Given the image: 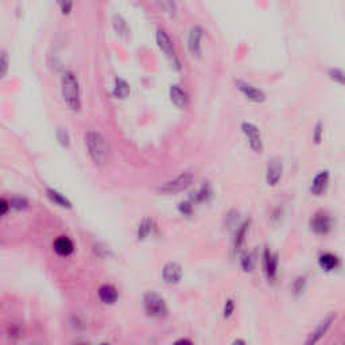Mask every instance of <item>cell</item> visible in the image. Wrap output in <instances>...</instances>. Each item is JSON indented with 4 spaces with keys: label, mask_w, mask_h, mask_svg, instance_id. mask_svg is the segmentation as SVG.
I'll list each match as a JSON object with an SVG mask.
<instances>
[{
    "label": "cell",
    "mask_w": 345,
    "mask_h": 345,
    "mask_svg": "<svg viewBox=\"0 0 345 345\" xmlns=\"http://www.w3.org/2000/svg\"><path fill=\"white\" fill-rule=\"evenodd\" d=\"M46 194H48V197L50 199V201L56 204V205H58V207L66 208V209H70V208H72V203L68 200V197H65L64 194L60 193L58 190L49 188V189H46Z\"/></svg>",
    "instance_id": "ffe728a7"
},
{
    "label": "cell",
    "mask_w": 345,
    "mask_h": 345,
    "mask_svg": "<svg viewBox=\"0 0 345 345\" xmlns=\"http://www.w3.org/2000/svg\"><path fill=\"white\" fill-rule=\"evenodd\" d=\"M236 88L247 100H250L252 103H263L266 100V93L260 88H256L250 82L239 80L236 81Z\"/></svg>",
    "instance_id": "ba28073f"
},
{
    "label": "cell",
    "mask_w": 345,
    "mask_h": 345,
    "mask_svg": "<svg viewBox=\"0 0 345 345\" xmlns=\"http://www.w3.org/2000/svg\"><path fill=\"white\" fill-rule=\"evenodd\" d=\"M250 220L243 221L242 224H239V227L236 228L235 239H233V247H235V250L236 251L240 250L243 244H244V242H246V235L248 228H250Z\"/></svg>",
    "instance_id": "d6986e66"
},
{
    "label": "cell",
    "mask_w": 345,
    "mask_h": 345,
    "mask_svg": "<svg viewBox=\"0 0 345 345\" xmlns=\"http://www.w3.org/2000/svg\"><path fill=\"white\" fill-rule=\"evenodd\" d=\"M193 182V174L190 171L181 172L180 176H177L176 178H172L171 181H167L166 184L159 188L160 193L164 194H171V193H180V192H184L192 185Z\"/></svg>",
    "instance_id": "5b68a950"
},
{
    "label": "cell",
    "mask_w": 345,
    "mask_h": 345,
    "mask_svg": "<svg viewBox=\"0 0 345 345\" xmlns=\"http://www.w3.org/2000/svg\"><path fill=\"white\" fill-rule=\"evenodd\" d=\"M155 39L156 45H158V48L160 49V52L163 53L164 56H166V58L171 62V65L176 69H180V68H181V62H180V58H178L177 53H176L174 42H172V39L170 38V35H168L164 30L159 29V30H156Z\"/></svg>",
    "instance_id": "277c9868"
},
{
    "label": "cell",
    "mask_w": 345,
    "mask_h": 345,
    "mask_svg": "<svg viewBox=\"0 0 345 345\" xmlns=\"http://www.w3.org/2000/svg\"><path fill=\"white\" fill-rule=\"evenodd\" d=\"M334 319H336V313H330V314L326 315V317L317 325V328H315L314 332L311 333L310 337L307 338L306 344H314V342L319 341V338L322 336H325V333L328 332V329L332 326V323L334 322Z\"/></svg>",
    "instance_id": "5bb4252c"
},
{
    "label": "cell",
    "mask_w": 345,
    "mask_h": 345,
    "mask_svg": "<svg viewBox=\"0 0 345 345\" xmlns=\"http://www.w3.org/2000/svg\"><path fill=\"white\" fill-rule=\"evenodd\" d=\"M53 247H54V251L57 252V255H60L62 258H68L74 252L73 242L66 236L57 237Z\"/></svg>",
    "instance_id": "2e32d148"
},
{
    "label": "cell",
    "mask_w": 345,
    "mask_h": 345,
    "mask_svg": "<svg viewBox=\"0 0 345 345\" xmlns=\"http://www.w3.org/2000/svg\"><path fill=\"white\" fill-rule=\"evenodd\" d=\"M57 5L60 7V11L62 15H70L73 13L74 2L73 0H57Z\"/></svg>",
    "instance_id": "f546056e"
},
{
    "label": "cell",
    "mask_w": 345,
    "mask_h": 345,
    "mask_svg": "<svg viewBox=\"0 0 345 345\" xmlns=\"http://www.w3.org/2000/svg\"><path fill=\"white\" fill-rule=\"evenodd\" d=\"M233 344H246V341H243V340H235V341H233Z\"/></svg>",
    "instance_id": "8d00e7d4"
},
{
    "label": "cell",
    "mask_w": 345,
    "mask_h": 345,
    "mask_svg": "<svg viewBox=\"0 0 345 345\" xmlns=\"http://www.w3.org/2000/svg\"><path fill=\"white\" fill-rule=\"evenodd\" d=\"M97 294H99L100 301L103 302L104 305H115L117 298H119V293H117L116 287L112 285L100 286Z\"/></svg>",
    "instance_id": "ac0fdd59"
},
{
    "label": "cell",
    "mask_w": 345,
    "mask_h": 345,
    "mask_svg": "<svg viewBox=\"0 0 345 345\" xmlns=\"http://www.w3.org/2000/svg\"><path fill=\"white\" fill-rule=\"evenodd\" d=\"M178 211L180 213L184 216H190L193 213V203L190 201H185V203H181L178 205Z\"/></svg>",
    "instance_id": "836d02e7"
},
{
    "label": "cell",
    "mask_w": 345,
    "mask_h": 345,
    "mask_svg": "<svg viewBox=\"0 0 345 345\" xmlns=\"http://www.w3.org/2000/svg\"><path fill=\"white\" fill-rule=\"evenodd\" d=\"M329 171L328 170H321L319 172L315 174V177L313 178L310 185V193L315 197H319L325 193V190L328 188L329 184Z\"/></svg>",
    "instance_id": "4fadbf2b"
},
{
    "label": "cell",
    "mask_w": 345,
    "mask_h": 345,
    "mask_svg": "<svg viewBox=\"0 0 345 345\" xmlns=\"http://www.w3.org/2000/svg\"><path fill=\"white\" fill-rule=\"evenodd\" d=\"M306 287V278L305 276H298L293 282V290L295 294H301Z\"/></svg>",
    "instance_id": "4dcf8cb0"
},
{
    "label": "cell",
    "mask_w": 345,
    "mask_h": 345,
    "mask_svg": "<svg viewBox=\"0 0 345 345\" xmlns=\"http://www.w3.org/2000/svg\"><path fill=\"white\" fill-rule=\"evenodd\" d=\"M168 95H170V100L171 103L176 105L180 109H184V108L188 107V103H189V99H188V95L186 92L182 89L181 86L174 84V85L170 86V91H168Z\"/></svg>",
    "instance_id": "9a60e30c"
},
{
    "label": "cell",
    "mask_w": 345,
    "mask_h": 345,
    "mask_svg": "<svg viewBox=\"0 0 345 345\" xmlns=\"http://www.w3.org/2000/svg\"><path fill=\"white\" fill-rule=\"evenodd\" d=\"M112 95L116 99H125L129 95V85L128 82L123 80V78L116 77L115 80V85H113Z\"/></svg>",
    "instance_id": "d4e9b609"
},
{
    "label": "cell",
    "mask_w": 345,
    "mask_h": 345,
    "mask_svg": "<svg viewBox=\"0 0 345 345\" xmlns=\"http://www.w3.org/2000/svg\"><path fill=\"white\" fill-rule=\"evenodd\" d=\"M143 306L144 310L152 318H164L167 315V305L160 295H158L154 291L144 294L143 298Z\"/></svg>",
    "instance_id": "3957f363"
},
{
    "label": "cell",
    "mask_w": 345,
    "mask_h": 345,
    "mask_svg": "<svg viewBox=\"0 0 345 345\" xmlns=\"http://www.w3.org/2000/svg\"><path fill=\"white\" fill-rule=\"evenodd\" d=\"M255 263H256V260H255V256L252 252H247L240 259V266H242L243 271L246 272L252 271L255 268Z\"/></svg>",
    "instance_id": "484cf974"
},
{
    "label": "cell",
    "mask_w": 345,
    "mask_h": 345,
    "mask_svg": "<svg viewBox=\"0 0 345 345\" xmlns=\"http://www.w3.org/2000/svg\"><path fill=\"white\" fill-rule=\"evenodd\" d=\"M156 7L168 17H176L178 13V6L176 0H154Z\"/></svg>",
    "instance_id": "cb8c5ba5"
},
{
    "label": "cell",
    "mask_w": 345,
    "mask_h": 345,
    "mask_svg": "<svg viewBox=\"0 0 345 345\" xmlns=\"http://www.w3.org/2000/svg\"><path fill=\"white\" fill-rule=\"evenodd\" d=\"M155 228V224H154V220L150 219V217H146L140 221L138 229H136V236H138L139 240H144L147 237L150 236L152 231Z\"/></svg>",
    "instance_id": "7402d4cb"
},
{
    "label": "cell",
    "mask_w": 345,
    "mask_h": 345,
    "mask_svg": "<svg viewBox=\"0 0 345 345\" xmlns=\"http://www.w3.org/2000/svg\"><path fill=\"white\" fill-rule=\"evenodd\" d=\"M10 208H11L10 201H7V200H5V199H0V217L7 215L10 211Z\"/></svg>",
    "instance_id": "e575fe53"
},
{
    "label": "cell",
    "mask_w": 345,
    "mask_h": 345,
    "mask_svg": "<svg viewBox=\"0 0 345 345\" xmlns=\"http://www.w3.org/2000/svg\"><path fill=\"white\" fill-rule=\"evenodd\" d=\"M56 138L61 146L64 148H69L70 146V135L65 128H58L56 132Z\"/></svg>",
    "instance_id": "83f0119b"
},
{
    "label": "cell",
    "mask_w": 345,
    "mask_h": 345,
    "mask_svg": "<svg viewBox=\"0 0 345 345\" xmlns=\"http://www.w3.org/2000/svg\"><path fill=\"white\" fill-rule=\"evenodd\" d=\"M283 172V163L280 159H271L267 164V171H266V182L268 186L278 185V182L282 178Z\"/></svg>",
    "instance_id": "7c38bea8"
},
{
    "label": "cell",
    "mask_w": 345,
    "mask_h": 345,
    "mask_svg": "<svg viewBox=\"0 0 345 345\" xmlns=\"http://www.w3.org/2000/svg\"><path fill=\"white\" fill-rule=\"evenodd\" d=\"M162 279L167 285H177L182 279V268L176 262H168L162 268Z\"/></svg>",
    "instance_id": "30bf717a"
},
{
    "label": "cell",
    "mask_w": 345,
    "mask_h": 345,
    "mask_svg": "<svg viewBox=\"0 0 345 345\" xmlns=\"http://www.w3.org/2000/svg\"><path fill=\"white\" fill-rule=\"evenodd\" d=\"M203 38H204V30L201 26H194L189 33L188 37V50H189L190 56L197 57L200 58L203 54Z\"/></svg>",
    "instance_id": "9c48e42d"
},
{
    "label": "cell",
    "mask_w": 345,
    "mask_h": 345,
    "mask_svg": "<svg viewBox=\"0 0 345 345\" xmlns=\"http://www.w3.org/2000/svg\"><path fill=\"white\" fill-rule=\"evenodd\" d=\"M323 138V125L321 121H318L317 124L314 125V129H313V140H314L317 144L321 143Z\"/></svg>",
    "instance_id": "d6a6232c"
},
{
    "label": "cell",
    "mask_w": 345,
    "mask_h": 345,
    "mask_svg": "<svg viewBox=\"0 0 345 345\" xmlns=\"http://www.w3.org/2000/svg\"><path fill=\"white\" fill-rule=\"evenodd\" d=\"M309 225H310L311 232L315 233V235H318V236H325V235H328V233L332 231V217H330L326 212H315L314 215L311 216Z\"/></svg>",
    "instance_id": "52a82bcc"
},
{
    "label": "cell",
    "mask_w": 345,
    "mask_h": 345,
    "mask_svg": "<svg viewBox=\"0 0 345 345\" xmlns=\"http://www.w3.org/2000/svg\"><path fill=\"white\" fill-rule=\"evenodd\" d=\"M240 128L247 138V142L250 144L251 150L255 151V152H262L263 151V139H262V134H260V129L258 128V125H255L251 121H243Z\"/></svg>",
    "instance_id": "8992f818"
},
{
    "label": "cell",
    "mask_w": 345,
    "mask_h": 345,
    "mask_svg": "<svg viewBox=\"0 0 345 345\" xmlns=\"http://www.w3.org/2000/svg\"><path fill=\"white\" fill-rule=\"evenodd\" d=\"M328 76L333 82H336V84H338V85H344L345 76H344L342 69H340V68H332V69H329Z\"/></svg>",
    "instance_id": "f1b7e54d"
},
{
    "label": "cell",
    "mask_w": 345,
    "mask_h": 345,
    "mask_svg": "<svg viewBox=\"0 0 345 345\" xmlns=\"http://www.w3.org/2000/svg\"><path fill=\"white\" fill-rule=\"evenodd\" d=\"M182 342H184V344H192V341L186 340V338H181V340L177 341V344H182Z\"/></svg>",
    "instance_id": "d590c367"
},
{
    "label": "cell",
    "mask_w": 345,
    "mask_h": 345,
    "mask_svg": "<svg viewBox=\"0 0 345 345\" xmlns=\"http://www.w3.org/2000/svg\"><path fill=\"white\" fill-rule=\"evenodd\" d=\"M85 146L88 154L96 166H104L109 159L111 147L107 138L99 131H89L85 135Z\"/></svg>",
    "instance_id": "6da1fadb"
},
{
    "label": "cell",
    "mask_w": 345,
    "mask_h": 345,
    "mask_svg": "<svg viewBox=\"0 0 345 345\" xmlns=\"http://www.w3.org/2000/svg\"><path fill=\"white\" fill-rule=\"evenodd\" d=\"M9 68H10V60H9V54L6 50H0V80L5 78L9 73Z\"/></svg>",
    "instance_id": "4316f807"
},
{
    "label": "cell",
    "mask_w": 345,
    "mask_h": 345,
    "mask_svg": "<svg viewBox=\"0 0 345 345\" xmlns=\"http://www.w3.org/2000/svg\"><path fill=\"white\" fill-rule=\"evenodd\" d=\"M61 93L66 107L73 112L81 109V88L73 72H65L61 78Z\"/></svg>",
    "instance_id": "7a4b0ae2"
},
{
    "label": "cell",
    "mask_w": 345,
    "mask_h": 345,
    "mask_svg": "<svg viewBox=\"0 0 345 345\" xmlns=\"http://www.w3.org/2000/svg\"><path fill=\"white\" fill-rule=\"evenodd\" d=\"M213 196V190H212V186L209 185V182H204L203 186L200 188L193 196L194 203H207L212 199Z\"/></svg>",
    "instance_id": "603a6c76"
},
{
    "label": "cell",
    "mask_w": 345,
    "mask_h": 345,
    "mask_svg": "<svg viewBox=\"0 0 345 345\" xmlns=\"http://www.w3.org/2000/svg\"><path fill=\"white\" fill-rule=\"evenodd\" d=\"M318 266L322 268L323 271L332 272L340 266V259L332 252H323L318 256Z\"/></svg>",
    "instance_id": "e0dca14e"
},
{
    "label": "cell",
    "mask_w": 345,
    "mask_h": 345,
    "mask_svg": "<svg viewBox=\"0 0 345 345\" xmlns=\"http://www.w3.org/2000/svg\"><path fill=\"white\" fill-rule=\"evenodd\" d=\"M112 26H113L115 33H116L120 38H127V37H128L129 27H128V25H127V21H125L124 18L121 17V15H119V14L113 15Z\"/></svg>",
    "instance_id": "44dd1931"
},
{
    "label": "cell",
    "mask_w": 345,
    "mask_h": 345,
    "mask_svg": "<svg viewBox=\"0 0 345 345\" xmlns=\"http://www.w3.org/2000/svg\"><path fill=\"white\" fill-rule=\"evenodd\" d=\"M235 307H236V303L233 299H227L224 303V309H223V315L224 318H231L235 311Z\"/></svg>",
    "instance_id": "1f68e13d"
},
{
    "label": "cell",
    "mask_w": 345,
    "mask_h": 345,
    "mask_svg": "<svg viewBox=\"0 0 345 345\" xmlns=\"http://www.w3.org/2000/svg\"><path fill=\"white\" fill-rule=\"evenodd\" d=\"M263 267L268 280H274L278 274V255L266 248L263 252Z\"/></svg>",
    "instance_id": "8fae6325"
}]
</instances>
